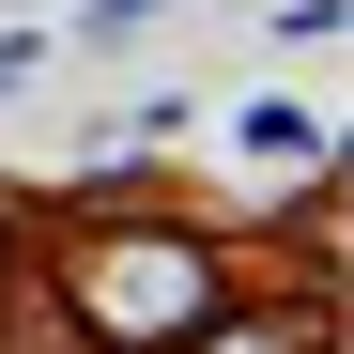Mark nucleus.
Instances as JSON below:
<instances>
[{"label": "nucleus", "instance_id": "f257e3e1", "mask_svg": "<svg viewBox=\"0 0 354 354\" xmlns=\"http://www.w3.org/2000/svg\"><path fill=\"white\" fill-rule=\"evenodd\" d=\"M77 308H93L108 339H185V324L216 308V262H201V247H93V262H77Z\"/></svg>", "mask_w": 354, "mask_h": 354}, {"label": "nucleus", "instance_id": "f03ea898", "mask_svg": "<svg viewBox=\"0 0 354 354\" xmlns=\"http://www.w3.org/2000/svg\"><path fill=\"white\" fill-rule=\"evenodd\" d=\"M231 354H277V339H231Z\"/></svg>", "mask_w": 354, "mask_h": 354}]
</instances>
